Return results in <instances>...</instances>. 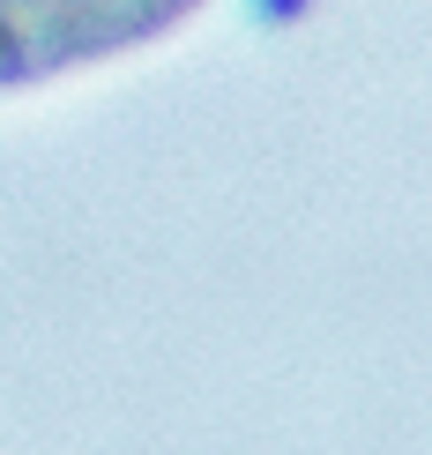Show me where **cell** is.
I'll return each instance as SVG.
<instances>
[{"label": "cell", "mask_w": 432, "mask_h": 455, "mask_svg": "<svg viewBox=\"0 0 432 455\" xmlns=\"http://www.w3.org/2000/svg\"><path fill=\"white\" fill-rule=\"evenodd\" d=\"M201 8L209 0H0V90L157 45Z\"/></svg>", "instance_id": "cell-1"}]
</instances>
